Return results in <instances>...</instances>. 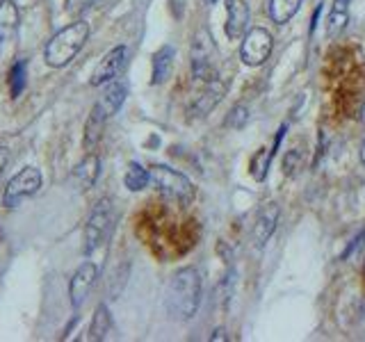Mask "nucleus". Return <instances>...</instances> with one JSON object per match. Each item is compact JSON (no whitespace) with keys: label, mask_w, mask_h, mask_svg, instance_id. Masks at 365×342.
<instances>
[{"label":"nucleus","mask_w":365,"mask_h":342,"mask_svg":"<svg viewBox=\"0 0 365 342\" xmlns=\"http://www.w3.org/2000/svg\"><path fill=\"white\" fill-rule=\"evenodd\" d=\"M165 304L167 313L178 322L192 319L201 306V274L194 267L178 269L167 285Z\"/></svg>","instance_id":"obj_1"},{"label":"nucleus","mask_w":365,"mask_h":342,"mask_svg":"<svg viewBox=\"0 0 365 342\" xmlns=\"http://www.w3.org/2000/svg\"><path fill=\"white\" fill-rule=\"evenodd\" d=\"M89 39V23L78 19L73 23H68L66 28H62L60 32H55L48 39L43 48V60L51 68H62L73 57L83 51V46Z\"/></svg>","instance_id":"obj_2"},{"label":"nucleus","mask_w":365,"mask_h":342,"mask_svg":"<svg viewBox=\"0 0 365 342\" xmlns=\"http://www.w3.org/2000/svg\"><path fill=\"white\" fill-rule=\"evenodd\" d=\"M148 176H151V182L165 199L176 201L180 205H187L194 199V185L187 176L180 174V171L165 167V165H151Z\"/></svg>","instance_id":"obj_3"},{"label":"nucleus","mask_w":365,"mask_h":342,"mask_svg":"<svg viewBox=\"0 0 365 342\" xmlns=\"http://www.w3.org/2000/svg\"><path fill=\"white\" fill-rule=\"evenodd\" d=\"M112 224H114V210L112 203L108 199H103L96 203V208L91 210L89 219L85 224V233H83V251L89 256L106 242L112 233Z\"/></svg>","instance_id":"obj_4"},{"label":"nucleus","mask_w":365,"mask_h":342,"mask_svg":"<svg viewBox=\"0 0 365 342\" xmlns=\"http://www.w3.org/2000/svg\"><path fill=\"white\" fill-rule=\"evenodd\" d=\"M192 76L197 80H203V83L220 78V71H217V48L210 32L205 28H201L192 41Z\"/></svg>","instance_id":"obj_5"},{"label":"nucleus","mask_w":365,"mask_h":342,"mask_svg":"<svg viewBox=\"0 0 365 342\" xmlns=\"http://www.w3.org/2000/svg\"><path fill=\"white\" fill-rule=\"evenodd\" d=\"M41 182H43V178H41V171L37 167H32V165L23 167L16 176L9 178L7 187L3 192V205L9 210L19 208L23 201L32 199L34 194L41 190Z\"/></svg>","instance_id":"obj_6"},{"label":"nucleus","mask_w":365,"mask_h":342,"mask_svg":"<svg viewBox=\"0 0 365 342\" xmlns=\"http://www.w3.org/2000/svg\"><path fill=\"white\" fill-rule=\"evenodd\" d=\"M274 48V39L265 28H251L242 37V46H240V60L247 66H260L269 60Z\"/></svg>","instance_id":"obj_7"},{"label":"nucleus","mask_w":365,"mask_h":342,"mask_svg":"<svg viewBox=\"0 0 365 342\" xmlns=\"http://www.w3.org/2000/svg\"><path fill=\"white\" fill-rule=\"evenodd\" d=\"M128 55L130 53L125 46H114L112 51H108L106 55H103V60L96 64L94 73H91V78H89L91 87H101V85L112 83V80L123 71L125 62H128Z\"/></svg>","instance_id":"obj_8"},{"label":"nucleus","mask_w":365,"mask_h":342,"mask_svg":"<svg viewBox=\"0 0 365 342\" xmlns=\"http://www.w3.org/2000/svg\"><path fill=\"white\" fill-rule=\"evenodd\" d=\"M96 279H98V267L89 260L83 262V265L73 271L71 283H68V299H71L73 308H80L85 304L91 288H94Z\"/></svg>","instance_id":"obj_9"},{"label":"nucleus","mask_w":365,"mask_h":342,"mask_svg":"<svg viewBox=\"0 0 365 342\" xmlns=\"http://www.w3.org/2000/svg\"><path fill=\"white\" fill-rule=\"evenodd\" d=\"M226 34L228 39H242L249 30L251 11L245 0H226Z\"/></svg>","instance_id":"obj_10"},{"label":"nucleus","mask_w":365,"mask_h":342,"mask_svg":"<svg viewBox=\"0 0 365 342\" xmlns=\"http://www.w3.org/2000/svg\"><path fill=\"white\" fill-rule=\"evenodd\" d=\"M226 89H228V83L220 76V78H215L210 80V83H205V91H201L199 98L194 100V105H192V114H197V117H205V114H210L212 108L217 105V103L222 100V96L226 94Z\"/></svg>","instance_id":"obj_11"},{"label":"nucleus","mask_w":365,"mask_h":342,"mask_svg":"<svg viewBox=\"0 0 365 342\" xmlns=\"http://www.w3.org/2000/svg\"><path fill=\"white\" fill-rule=\"evenodd\" d=\"M277 224H279V205L277 203L262 205V210L256 217V226H254V244L258 249L267 244V239L277 231Z\"/></svg>","instance_id":"obj_12"},{"label":"nucleus","mask_w":365,"mask_h":342,"mask_svg":"<svg viewBox=\"0 0 365 342\" xmlns=\"http://www.w3.org/2000/svg\"><path fill=\"white\" fill-rule=\"evenodd\" d=\"M110 117L106 112L101 110V105L96 103L94 108H91V114H89V119L85 123V137H83V144H85V151L91 153L94 148L98 146L101 142V137H103V128H106V121Z\"/></svg>","instance_id":"obj_13"},{"label":"nucleus","mask_w":365,"mask_h":342,"mask_svg":"<svg viewBox=\"0 0 365 342\" xmlns=\"http://www.w3.org/2000/svg\"><path fill=\"white\" fill-rule=\"evenodd\" d=\"M125 96H128V89H125V85L117 83V80H112V83H108L106 91H103L98 105H101L103 112L108 114V117H114V114L121 110Z\"/></svg>","instance_id":"obj_14"},{"label":"nucleus","mask_w":365,"mask_h":342,"mask_svg":"<svg viewBox=\"0 0 365 342\" xmlns=\"http://www.w3.org/2000/svg\"><path fill=\"white\" fill-rule=\"evenodd\" d=\"M98 174H101V160L94 153H87L83 157V162L73 169V178L78 180V185L83 190H89L91 185H94Z\"/></svg>","instance_id":"obj_15"},{"label":"nucleus","mask_w":365,"mask_h":342,"mask_svg":"<svg viewBox=\"0 0 365 342\" xmlns=\"http://www.w3.org/2000/svg\"><path fill=\"white\" fill-rule=\"evenodd\" d=\"M171 64H174V46H163L153 53V76L151 85H163L171 73Z\"/></svg>","instance_id":"obj_16"},{"label":"nucleus","mask_w":365,"mask_h":342,"mask_svg":"<svg viewBox=\"0 0 365 342\" xmlns=\"http://www.w3.org/2000/svg\"><path fill=\"white\" fill-rule=\"evenodd\" d=\"M112 315H110V308L106 304H101L96 308L94 317H91V326H89V340L101 342V340H108L112 333Z\"/></svg>","instance_id":"obj_17"},{"label":"nucleus","mask_w":365,"mask_h":342,"mask_svg":"<svg viewBox=\"0 0 365 342\" xmlns=\"http://www.w3.org/2000/svg\"><path fill=\"white\" fill-rule=\"evenodd\" d=\"M302 3L304 0H269V16L274 23H288L297 11L302 9Z\"/></svg>","instance_id":"obj_18"},{"label":"nucleus","mask_w":365,"mask_h":342,"mask_svg":"<svg viewBox=\"0 0 365 342\" xmlns=\"http://www.w3.org/2000/svg\"><path fill=\"white\" fill-rule=\"evenodd\" d=\"M19 7L14 0H0V37L3 34H11L19 28Z\"/></svg>","instance_id":"obj_19"},{"label":"nucleus","mask_w":365,"mask_h":342,"mask_svg":"<svg viewBox=\"0 0 365 342\" xmlns=\"http://www.w3.org/2000/svg\"><path fill=\"white\" fill-rule=\"evenodd\" d=\"M148 180H151L148 169H144L140 162H130L128 171H125V176H123V185L130 192H142L148 185Z\"/></svg>","instance_id":"obj_20"},{"label":"nucleus","mask_w":365,"mask_h":342,"mask_svg":"<svg viewBox=\"0 0 365 342\" xmlns=\"http://www.w3.org/2000/svg\"><path fill=\"white\" fill-rule=\"evenodd\" d=\"M26 78H28V62L19 60L14 66L9 68V76H7L11 98H19L23 94V89H26Z\"/></svg>","instance_id":"obj_21"},{"label":"nucleus","mask_w":365,"mask_h":342,"mask_svg":"<svg viewBox=\"0 0 365 342\" xmlns=\"http://www.w3.org/2000/svg\"><path fill=\"white\" fill-rule=\"evenodd\" d=\"M272 157H274V151H265V148H260V153L256 155L254 165H251V171H254V178L256 180H265Z\"/></svg>","instance_id":"obj_22"},{"label":"nucleus","mask_w":365,"mask_h":342,"mask_svg":"<svg viewBox=\"0 0 365 342\" xmlns=\"http://www.w3.org/2000/svg\"><path fill=\"white\" fill-rule=\"evenodd\" d=\"M247 119H249V112H247V108L245 105H237V108H233L231 110V114L226 117V125L228 128H242V125L247 123Z\"/></svg>","instance_id":"obj_23"},{"label":"nucleus","mask_w":365,"mask_h":342,"mask_svg":"<svg viewBox=\"0 0 365 342\" xmlns=\"http://www.w3.org/2000/svg\"><path fill=\"white\" fill-rule=\"evenodd\" d=\"M302 167V153L297 151V148H292V151L285 153L283 157V169H285V176H294L297 171H299Z\"/></svg>","instance_id":"obj_24"},{"label":"nucleus","mask_w":365,"mask_h":342,"mask_svg":"<svg viewBox=\"0 0 365 342\" xmlns=\"http://www.w3.org/2000/svg\"><path fill=\"white\" fill-rule=\"evenodd\" d=\"M91 7V0H64V9H66V14H71V16H80V14H85V11Z\"/></svg>","instance_id":"obj_25"},{"label":"nucleus","mask_w":365,"mask_h":342,"mask_svg":"<svg viewBox=\"0 0 365 342\" xmlns=\"http://www.w3.org/2000/svg\"><path fill=\"white\" fill-rule=\"evenodd\" d=\"M349 5H351V0H334V7H331V11H342V14H349Z\"/></svg>","instance_id":"obj_26"},{"label":"nucleus","mask_w":365,"mask_h":342,"mask_svg":"<svg viewBox=\"0 0 365 342\" xmlns=\"http://www.w3.org/2000/svg\"><path fill=\"white\" fill-rule=\"evenodd\" d=\"M7 162H9V148L0 146V176H3V171L7 169Z\"/></svg>","instance_id":"obj_27"},{"label":"nucleus","mask_w":365,"mask_h":342,"mask_svg":"<svg viewBox=\"0 0 365 342\" xmlns=\"http://www.w3.org/2000/svg\"><path fill=\"white\" fill-rule=\"evenodd\" d=\"M220 340H228V336H226V328H215V333L210 336V342H220Z\"/></svg>","instance_id":"obj_28"},{"label":"nucleus","mask_w":365,"mask_h":342,"mask_svg":"<svg viewBox=\"0 0 365 342\" xmlns=\"http://www.w3.org/2000/svg\"><path fill=\"white\" fill-rule=\"evenodd\" d=\"M112 0H91V7H96V9H101V7H106V5H110Z\"/></svg>","instance_id":"obj_29"},{"label":"nucleus","mask_w":365,"mask_h":342,"mask_svg":"<svg viewBox=\"0 0 365 342\" xmlns=\"http://www.w3.org/2000/svg\"><path fill=\"white\" fill-rule=\"evenodd\" d=\"M220 0H203V5H208V7H212V5H217Z\"/></svg>","instance_id":"obj_30"},{"label":"nucleus","mask_w":365,"mask_h":342,"mask_svg":"<svg viewBox=\"0 0 365 342\" xmlns=\"http://www.w3.org/2000/svg\"><path fill=\"white\" fill-rule=\"evenodd\" d=\"M361 162L365 165V142H363V146H361Z\"/></svg>","instance_id":"obj_31"},{"label":"nucleus","mask_w":365,"mask_h":342,"mask_svg":"<svg viewBox=\"0 0 365 342\" xmlns=\"http://www.w3.org/2000/svg\"><path fill=\"white\" fill-rule=\"evenodd\" d=\"M361 121L365 123V100H363V108H361Z\"/></svg>","instance_id":"obj_32"}]
</instances>
